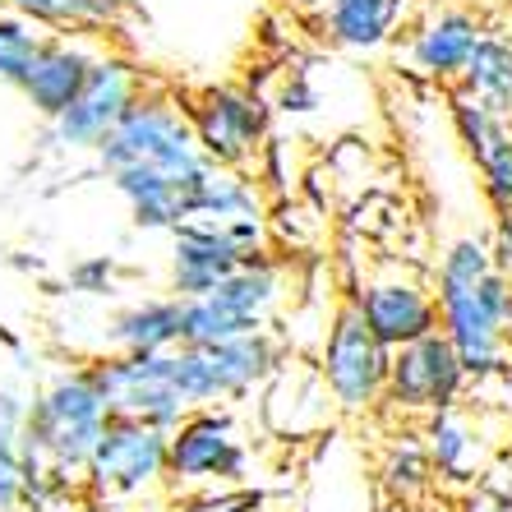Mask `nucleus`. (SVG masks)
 <instances>
[{
	"mask_svg": "<svg viewBox=\"0 0 512 512\" xmlns=\"http://www.w3.org/2000/svg\"><path fill=\"white\" fill-rule=\"evenodd\" d=\"M111 411L107 397L97 388V374L88 360H70L56 365L47 379L33 388L28 402V425H24V448H33L37 457L65 476L84 480V466L93 457L102 429H107Z\"/></svg>",
	"mask_w": 512,
	"mask_h": 512,
	"instance_id": "obj_1",
	"label": "nucleus"
},
{
	"mask_svg": "<svg viewBox=\"0 0 512 512\" xmlns=\"http://www.w3.org/2000/svg\"><path fill=\"white\" fill-rule=\"evenodd\" d=\"M93 162L102 176H116V171L130 167H153L176 180H203L213 171V162L203 157L199 139L190 130L185 107L162 88H143V97L125 111V120L102 139Z\"/></svg>",
	"mask_w": 512,
	"mask_h": 512,
	"instance_id": "obj_2",
	"label": "nucleus"
},
{
	"mask_svg": "<svg viewBox=\"0 0 512 512\" xmlns=\"http://www.w3.org/2000/svg\"><path fill=\"white\" fill-rule=\"evenodd\" d=\"M291 356L282 333L263 328L254 337H236L222 346H180L171 351L176 388L190 411L199 406H236L245 397L263 393V383L277 374V365Z\"/></svg>",
	"mask_w": 512,
	"mask_h": 512,
	"instance_id": "obj_3",
	"label": "nucleus"
},
{
	"mask_svg": "<svg viewBox=\"0 0 512 512\" xmlns=\"http://www.w3.org/2000/svg\"><path fill=\"white\" fill-rule=\"evenodd\" d=\"M286 300V268L268 254L245 263L227 282H217L208 296L185 300V346H222L236 337H254L273 328Z\"/></svg>",
	"mask_w": 512,
	"mask_h": 512,
	"instance_id": "obj_4",
	"label": "nucleus"
},
{
	"mask_svg": "<svg viewBox=\"0 0 512 512\" xmlns=\"http://www.w3.org/2000/svg\"><path fill=\"white\" fill-rule=\"evenodd\" d=\"M439 296V333L457 346L471 383L499 379L508 370L512 346V277L485 273L466 291H434Z\"/></svg>",
	"mask_w": 512,
	"mask_h": 512,
	"instance_id": "obj_5",
	"label": "nucleus"
},
{
	"mask_svg": "<svg viewBox=\"0 0 512 512\" xmlns=\"http://www.w3.org/2000/svg\"><path fill=\"white\" fill-rule=\"evenodd\" d=\"M351 305H356L365 328L388 351H402V346L420 342V337L439 333L434 277H425L416 263H406V259L365 263V273L351 282Z\"/></svg>",
	"mask_w": 512,
	"mask_h": 512,
	"instance_id": "obj_6",
	"label": "nucleus"
},
{
	"mask_svg": "<svg viewBox=\"0 0 512 512\" xmlns=\"http://www.w3.org/2000/svg\"><path fill=\"white\" fill-rule=\"evenodd\" d=\"M250 439L236 406H199L167 439V489H231L250 476Z\"/></svg>",
	"mask_w": 512,
	"mask_h": 512,
	"instance_id": "obj_7",
	"label": "nucleus"
},
{
	"mask_svg": "<svg viewBox=\"0 0 512 512\" xmlns=\"http://www.w3.org/2000/svg\"><path fill=\"white\" fill-rule=\"evenodd\" d=\"M314 360H319V374L328 383V393H333L337 416L360 420L383 406L393 351L365 328V319L356 314L351 300L333 310V319L323 328V342L314 346Z\"/></svg>",
	"mask_w": 512,
	"mask_h": 512,
	"instance_id": "obj_8",
	"label": "nucleus"
},
{
	"mask_svg": "<svg viewBox=\"0 0 512 512\" xmlns=\"http://www.w3.org/2000/svg\"><path fill=\"white\" fill-rule=\"evenodd\" d=\"M167 439L143 420L111 416L84 466V494L93 503H139L167 489Z\"/></svg>",
	"mask_w": 512,
	"mask_h": 512,
	"instance_id": "obj_9",
	"label": "nucleus"
},
{
	"mask_svg": "<svg viewBox=\"0 0 512 512\" xmlns=\"http://www.w3.org/2000/svg\"><path fill=\"white\" fill-rule=\"evenodd\" d=\"M143 88L148 84H143V74L134 70L130 56L102 51L93 74H88V84L79 88V97L51 120V130H47L51 143L65 148V153H97L102 139L116 130L120 120H125V111L143 97Z\"/></svg>",
	"mask_w": 512,
	"mask_h": 512,
	"instance_id": "obj_10",
	"label": "nucleus"
},
{
	"mask_svg": "<svg viewBox=\"0 0 512 512\" xmlns=\"http://www.w3.org/2000/svg\"><path fill=\"white\" fill-rule=\"evenodd\" d=\"M190 130L213 167H250L268 143V102L240 84H213L185 102Z\"/></svg>",
	"mask_w": 512,
	"mask_h": 512,
	"instance_id": "obj_11",
	"label": "nucleus"
},
{
	"mask_svg": "<svg viewBox=\"0 0 512 512\" xmlns=\"http://www.w3.org/2000/svg\"><path fill=\"white\" fill-rule=\"evenodd\" d=\"M88 365H93L111 416L143 420V425L162 429V434H171L190 416V406L176 388L171 351L167 356H88Z\"/></svg>",
	"mask_w": 512,
	"mask_h": 512,
	"instance_id": "obj_12",
	"label": "nucleus"
},
{
	"mask_svg": "<svg viewBox=\"0 0 512 512\" xmlns=\"http://www.w3.org/2000/svg\"><path fill=\"white\" fill-rule=\"evenodd\" d=\"M466 374L457 346L443 333H429L420 342L393 351V365H388V393H383V406L393 416H434V411H453L462 402Z\"/></svg>",
	"mask_w": 512,
	"mask_h": 512,
	"instance_id": "obj_13",
	"label": "nucleus"
},
{
	"mask_svg": "<svg viewBox=\"0 0 512 512\" xmlns=\"http://www.w3.org/2000/svg\"><path fill=\"white\" fill-rule=\"evenodd\" d=\"M259 420L273 439H319L323 429H333L337 406L333 393L319 374V360L291 356L277 365V374L263 383L259 393Z\"/></svg>",
	"mask_w": 512,
	"mask_h": 512,
	"instance_id": "obj_14",
	"label": "nucleus"
},
{
	"mask_svg": "<svg viewBox=\"0 0 512 512\" xmlns=\"http://www.w3.org/2000/svg\"><path fill=\"white\" fill-rule=\"evenodd\" d=\"M480 37H485V28H480L476 10L453 5V0L425 5L406 33V60H411V70L434 79V84H457L471 51L480 47Z\"/></svg>",
	"mask_w": 512,
	"mask_h": 512,
	"instance_id": "obj_15",
	"label": "nucleus"
},
{
	"mask_svg": "<svg viewBox=\"0 0 512 512\" xmlns=\"http://www.w3.org/2000/svg\"><path fill=\"white\" fill-rule=\"evenodd\" d=\"M102 51L107 47H97V37L47 33L42 37V47H37V56H33V65H28L24 84H19L24 102L51 125V120L79 97V88L88 84V74H93V65H97Z\"/></svg>",
	"mask_w": 512,
	"mask_h": 512,
	"instance_id": "obj_16",
	"label": "nucleus"
},
{
	"mask_svg": "<svg viewBox=\"0 0 512 512\" xmlns=\"http://www.w3.org/2000/svg\"><path fill=\"white\" fill-rule=\"evenodd\" d=\"M453 130L462 139L466 157L476 162L485 199L499 217H512V116L489 111L485 102L457 93L453 97Z\"/></svg>",
	"mask_w": 512,
	"mask_h": 512,
	"instance_id": "obj_17",
	"label": "nucleus"
},
{
	"mask_svg": "<svg viewBox=\"0 0 512 512\" xmlns=\"http://www.w3.org/2000/svg\"><path fill=\"white\" fill-rule=\"evenodd\" d=\"M245 250L231 240L227 227L213 222H185L180 231H171V263H167V282L171 296L180 300H199L208 296L217 282H227L236 268H245Z\"/></svg>",
	"mask_w": 512,
	"mask_h": 512,
	"instance_id": "obj_18",
	"label": "nucleus"
},
{
	"mask_svg": "<svg viewBox=\"0 0 512 512\" xmlns=\"http://www.w3.org/2000/svg\"><path fill=\"white\" fill-rule=\"evenodd\" d=\"M111 180V190L125 199L130 208L134 227L139 231H180L185 222L199 217V190L203 180H176L167 171H153V167H130V171H116Z\"/></svg>",
	"mask_w": 512,
	"mask_h": 512,
	"instance_id": "obj_19",
	"label": "nucleus"
},
{
	"mask_svg": "<svg viewBox=\"0 0 512 512\" xmlns=\"http://www.w3.org/2000/svg\"><path fill=\"white\" fill-rule=\"evenodd\" d=\"M97 356H167L185 346V300L180 296H143L120 305L102 328Z\"/></svg>",
	"mask_w": 512,
	"mask_h": 512,
	"instance_id": "obj_20",
	"label": "nucleus"
},
{
	"mask_svg": "<svg viewBox=\"0 0 512 512\" xmlns=\"http://www.w3.org/2000/svg\"><path fill=\"white\" fill-rule=\"evenodd\" d=\"M406 0H323L319 28L342 51H379L402 24Z\"/></svg>",
	"mask_w": 512,
	"mask_h": 512,
	"instance_id": "obj_21",
	"label": "nucleus"
},
{
	"mask_svg": "<svg viewBox=\"0 0 512 512\" xmlns=\"http://www.w3.org/2000/svg\"><path fill=\"white\" fill-rule=\"evenodd\" d=\"M5 14H19L42 33H84L102 37L120 28L125 0H0Z\"/></svg>",
	"mask_w": 512,
	"mask_h": 512,
	"instance_id": "obj_22",
	"label": "nucleus"
},
{
	"mask_svg": "<svg viewBox=\"0 0 512 512\" xmlns=\"http://www.w3.org/2000/svg\"><path fill=\"white\" fill-rule=\"evenodd\" d=\"M420 439H425L429 462H434V471H439L443 480L466 485V480L480 471V434H476V425L462 416V406L425 416Z\"/></svg>",
	"mask_w": 512,
	"mask_h": 512,
	"instance_id": "obj_23",
	"label": "nucleus"
},
{
	"mask_svg": "<svg viewBox=\"0 0 512 512\" xmlns=\"http://www.w3.org/2000/svg\"><path fill=\"white\" fill-rule=\"evenodd\" d=\"M457 93L476 97L499 116H512V37L503 33L480 37V47L471 51L462 79H457Z\"/></svg>",
	"mask_w": 512,
	"mask_h": 512,
	"instance_id": "obj_24",
	"label": "nucleus"
},
{
	"mask_svg": "<svg viewBox=\"0 0 512 512\" xmlns=\"http://www.w3.org/2000/svg\"><path fill=\"white\" fill-rule=\"evenodd\" d=\"M434 480H439V471H434V462H429L425 439H420V434H393L388 448H383V457H379L383 494L406 508V503L429 499Z\"/></svg>",
	"mask_w": 512,
	"mask_h": 512,
	"instance_id": "obj_25",
	"label": "nucleus"
},
{
	"mask_svg": "<svg viewBox=\"0 0 512 512\" xmlns=\"http://www.w3.org/2000/svg\"><path fill=\"white\" fill-rule=\"evenodd\" d=\"M245 217H263V185L245 171L213 167L199 190V217L194 222H213V227H231Z\"/></svg>",
	"mask_w": 512,
	"mask_h": 512,
	"instance_id": "obj_26",
	"label": "nucleus"
},
{
	"mask_svg": "<svg viewBox=\"0 0 512 512\" xmlns=\"http://www.w3.org/2000/svg\"><path fill=\"white\" fill-rule=\"evenodd\" d=\"M485 273H494V250H489V240L457 236L453 245L439 254L434 291H466V286H476Z\"/></svg>",
	"mask_w": 512,
	"mask_h": 512,
	"instance_id": "obj_27",
	"label": "nucleus"
},
{
	"mask_svg": "<svg viewBox=\"0 0 512 512\" xmlns=\"http://www.w3.org/2000/svg\"><path fill=\"white\" fill-rule=\"evenodd\" d=\"M42 28H33L28 19H19V14H5L0 10V84L19 88L24 84L28 65H33L37 47H42Z\"/></svg>",
	"mask_w": 512,
	"mask_h": 512,
	"instance_id": "obj_28",
	"label": "nucleus"
},
{
	"mask_svg": "<svg viewBox=\"0 0 512 512\" xmlns=\"http://www.w3.org/2000/svg\"><path fill=\"white\" fill-rule=\"evenodd\" d=\"M74 296H88V300H111L120 291V263L111 254H88V259L70 263L65 273Z\"/></svg>",
	"mask_w": 512,
	"mask_h": 512,
	"instance_id": "obj_29",
	"label": "nucleus"
},
{
	"mask_svg": "<svg viewBox=\"0 0 512 512\" xmlns=\"http://www.w3.org/2000/svg\"><path fill=\"white\" fill-rule=\"evenodd\" d=\"M14 429H0V512H24V462Z\"/></svg>",
	"mask_w": 512,
	"mask_h": 512,
	"instance_id": "obj_30",
	"label": "nucleus"
},
{
	"mask_svg": "<svg viewBox=\"0 0 512 512\" xmlns=\"http://www.w3.org/2000/svg\"><path fill=\"white\" fill-rule=\"evenodd\" d=\"M259 503H263L259 489L231 485V489H199V494L185 499L176 512H259Z\"/></svg>",
	"mask_w": 512,
	"mask_h": 512,
	"instance_id": "obj_31",
	"label": "nucleus"
},
{
	"mask_svg": "<svg viewBox=\"0 0 512 512\" xmlns=\"http://www.w3.org/2000/svg\"><path fill=\"white\" fill-rule=\"evenodd\" d=\"M319 107V88L305 79V74H291L282 84V93H277V111H286V116H310V111Z\"/></svg>",
	"mask_w": 512,
	"mask_h": 512,
	"instance_id": "obj_32",
	"label": "nucleus"
},
{
	"mask_svg": "<svg viewBox=\"0 0 512 512\" xmlns=\"http://www.w3.org/2000/svg\"><path fill=\"white\" fill-rule=\"evenodd\" d=\"M457 512H512V499L508 494H499V489H466L462 499H457Z\"/></svg>",
	"mask_w": 512,
	"mask_h": 512,
	"instance_id": "obj_33",
	"label": "nucleus"
},
{
	"mask_svg": "<svg viewBox=\"0 0 512 512\" xmlns=\"http://www.w3.org/2000/svg\"><path fill=\"white\" fill-rule=\"evenodd\" d=\"M489 250H494V268L512 277V217H503V222H499V231H494V245H489Z\"/></svg>",
	"mask_w": 512,
	"mask_h": 512,
	"instance_id": "obj_34",
	"label": "nucleus"
},
{
	"mask_svg": "<svg viewBox=\"0 0 512 512\" xmlns=\"http://www.w3.org/2000/svg\"><path fill=\"white\" fill-rule=\"evenodd\" d=\"M277 5H291V10H305L310 0H277Z\"/></svg>",
	"mask_w": 512,
	"mask_h": 512,
	"instance_id": "obj_35",
	"label": "nucleus"
},
{
	"mask_svg": "<svg viewBox=\"0 0 512 512\" xmlns=\"http://www.w3.org/2000/svg\"><path fill=\"white\" fill-rule=\"evenodd\" d=\"M379 512H406V508H393V503H388V508H379Z\"/></svg>",
	"mask_w": 512,
	"mask_h": 512,
	"instance_id": "obj_36",
	"label": "nucleus"
}]
</instances>
